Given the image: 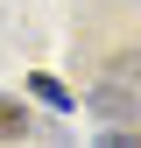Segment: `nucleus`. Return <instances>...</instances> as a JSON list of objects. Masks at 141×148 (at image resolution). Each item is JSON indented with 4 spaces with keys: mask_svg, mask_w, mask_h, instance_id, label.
<instances>
[{
    "mask_svg": "<svg viewBox=\"0 0 141 148\" xmlns=\"http://www.w3.org/2000/svg\"><path fill=\"white\" fill-rule=\"evenodd\" d=\"M28 92H35V99H42V106H57V113H64V106H70V92H64L57 78H28Z\"/></svg>",
    "mask_w": 141,
    "mask_h": 148,
    "instance_id": "obj_3",
    "label": "nucleus"
},
{
    "mask_svg": "<svg viewBox=\"0 0 141 148\" xmlns=\"http://www.w3.org/2000/svg\"><path fill=\"white\" fill-rule=\"evenodd\" d=\"M21 134H28V113L14 99H0V141H21Z\"/></svg>",
    "mask_w": 141,
    "mask_h": 148,
    "instance_id": "obj_2",
    "label": "nucleus"
},
{
    "mask_svg": "<svg viewBox=\"0 0 141 148\" xmlns=\"http://www.w3.org/2000/svg\"><path fill=\"white\" fill-rule=\"evenodd\" d=\"M92 106H99L106 120H134V92H120V85H99V92H92Z\"/></svg>",
    "mask_w": 141,
    "mask_h": 148,
    "instance_id": "obj_1",
    "label": "nucleus"
}]
</instances>
